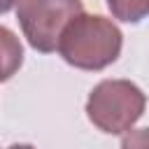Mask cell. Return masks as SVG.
<instances>
[{
    "label": "cell",
    "instance_id": "cell-1",
    "mask_svg": "<svg viewBox=\"0 0 149 149\" xmlns=\"http://www.w3.org/2000/svg\"><path fill=\"white\" fill-rule=\"evenodd\" d=\"M123 47L119 26L100 14H77L58 37V54L63 61L79 70H102L112 65Z\"/></svg>",
    "mask_w": 149,
    "mask_h": 149
},
{
    "label": "cell",
    "instance_id": "cell-2",
    "mask_svg": "<svg viewBox=\"0 0 149 149\" xmlns=\"http://www.w3.org/2000/svg\"><path fill=\"white\" fill-rule=\"evenodd\" d=\"M144 105L142 88L130 79H102L88 93L86 116L98 130L121 135L142 119Z\"/></svg>",
    "mask_w": 149,
    "mask_h": 149
},
{
    "label": "cell",
    "instance_id": "cell-3",
    "mask_svg": "<svg viewBox=\"0 0 149 149\" xmlns=\"http://www.w3.org/2000/svg\"><path fill=\"white\" fill-rule=\"evenodd\" d=\"M81 12V0H19L16 19L28 44L40 54H51L63 28Z\"/></svg>",
    "mask_w": 149,
    "mask_h": 149
},
{
    "label": "cell",
    "instance_id": "cell-4",
    "mask_svg": "<svg viewBox=\"0 0 149 149\" xmlns=\"http://www.w3.org/2000/svg\"><path fill=\"white\" fill-rule=\"evenodd\" d=\"M21 65H23V47L19 37L9 28L0 26V81L12 79Z\"/></svg>",
    "mask_w": 149,
    "mask_h": 149
},
{
    "label": "cell",
    "instance_id": "cell-5",
    "mask_svg": "<svg viewBox=\"0 0 149 149\" xmlns=\"http://www.w3.org/2000/svg\"><path fill=\"white\" fill-rule=\"evenodd\" d=\"M114 19L126 23H140L149 14V0H107Z\"/></svg>",
    "mask_w": 149,
    "mask_h": 149
},
{
    "label": "cell",
    "instance_id": "cell-6",
    "mask_svg": "<svg viewBox=\"0 0 149 149\" xmlns=\"http://www.w3.org/2000/svg\"><path fill=\"white\" fill-rule=\"evenodd\" d=\"M121 149H147V128H137L135 133H128L121 142Z\"/></svg>",
    "mask_w": 149,
    "mask_h": 149
},
{
    "label": "cell",
    "instance_id": "cell-7",
    "mask_svg": "<svg viewBox=\"0 0 149 149\" xmlns=\"http://www.w3.org/2000/svg\"><path fill=\"white\" fill-rule=\"evenodd\" d=\"M16 2H19V0H0V14H7Z\"/></svg>",
    "mask_w": 149,
    "mask_h": 149
},
{
    "label": "cell",
    "instance_id": "cell-8",
    "mask_svg": "<svg viewBox=\"0 0 149 149\" xmlns=\"http://www.w3.org/2000/svg\"><path fill=\"white\" fill-rule=\"evenodd\" d=\"M7 149H35L33 144H12V147H7Z\"/></svg>",
    "mask_w": 149,
    "mask_h": 149
}]
</instances>
